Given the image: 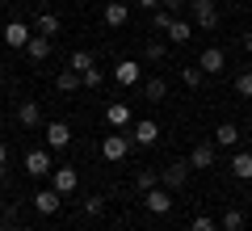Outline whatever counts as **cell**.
Listing matches in <instances>:
<instances>
[{"mask_svg":"<svg viewBox=\"0 0 252 231\" xmlns=\"http://www.w3.org/2000/svg\"><path fill=\"white\" fill-rule=\"evenodd\" d=\"M189 9H193V26H198V30H215L219 26L215 0H189Z\"/></svg>","mask_w":252,"mask_h":231,"instance_id":"obj_1","label":"cell"},{"mask_svg":"<svg viewBox=\"0 0 252 231\" xmlns=\"http://www.w3.org/2000/svg\"><path fill=\"white\" fill-rule=\"evenodd\" d=\"M189 168H193V164H185V160H172L168 168L160 172V185H164V189H181V185L189 181Z\"/></svg>","mask_w":252,"mask_h":231,"instance_id":"obj_2","label":"cell"},{"mask_svg":"<svg viewBox=\"0 0 252 231\" xmlns=\"http://www.w3.org/2000/svg\"><path fill=\"white\" fill-rule=\"evenodd\" d=\"M143 206H147L152 214H168V210H172V189H164V185L147 189V194H143Z\"/></svg>","mask_w":252,"mask_h":231,"instance_id":"obj_3","label":"cell"},{"mask_svg":"<svg viewBox=\"0 0 252 231\" xmlns=\"http://www.w3.org/2000/svg\"><path fill=\"white\" fill-rule=\"evenodd\" d=\"M26 172H30V177H46V172H55V160H51V151L34 147V151L26 156Z\"/></svg>","mask_w":252,"mask_h":231,"instance_id":"obj_4","label":"cell"},{"mask_svg":"<svg viewBox=\"0 0 252 231\" xmlns=\"http://www.w3.org/2000/svg\"><path fill=\"white\" fill-rule=\"evenodd\" d=\"M59 206H63V194H59V189H38V194H34V210L38 214H55V210H59Z\"/></svg>","mask_w":252,"mask_h":231,"instance_id":"obj_5","label":"cell"},{"mask_svg":"<svg viewBox=\"0 0 252 231\" xmlns=\"http://www.w3.org/2000/svg\"><path fill=\"white\" fill-rule=\"evenodd\" d=\"M126 151H130V139L126 134H105V143H101V156L105 160H126Z\"/></svg>","mask_w":252,"mask_h":231,"instance_id":"obj_6","label":"cell"},{"mask_svg":"<svg viewBox=\"0 0 252 231\" xmlns=\"http://www.w3.org/2000/svg\"><path fill=\"white\" fill-rule=\"evenodd\" d=\"M51 185L59 189L63 198H67V194H76V185H80V177H76V168H55V172H51Z\"/></svg>","mask_w":252,"mask_h":231,"instance_id":"obj_7","label":"cell"},{"mask_svg":"<svg viewBox=\"0 0 252 231\" xmlns=\"http://www.w3.org/2000/svg\"><path fill=\"white\" fill-rule=\"evenodd\" d=\"M223 63H227V55L219 51V46H206V51H202V59H198V67L206 71V76H219V71H223Z\"/></svg>","mask_w":252,"mask_h":231,"instance_id":"obj_8","label":"cell"},{"mask_svg":"<svg viewBox=\"0 0 252 231\" xmlns=\"http://www.w3.org/2000/svg\"><path fill=\"white\" fill-rule=\"evenodd\" d=\"M130 139H135L139 147H152V143L160 139V126H156L152 118H143V122H135V134H130Z\"/></svg>","mask_w":252,"mask_h":231,"instance_id":"obj_9","label":"cell"},{"mask_svg":"<svg viewBox=\"0 0 252 231\" xmlns=\"http://www.w3.org/2000/svg\"><path fill=\"white\" fill-rule=\"evenodd\" d=\"M30 26H21V21H9V26H4V42L9 46H17V51H26V42H30Z\"/></svg>","mask_w":252,"mask_h":231,"instance_id":"obj_10","label":"cell"},{"mask_svg":"<svg viewBox=\"0 0 252 231\" xmlns=\"http://www.w3.org/2000/svg\"><path fill=\"white\" fill-rule=\"evenodd\" d=\"M72 143V126L67 122H51L46 126V147H67Z\"/></svg>","mask_w":252,"mask_h":231,"instance_id":"obj_11","label":"cell"},{"mask_svg":"<svg viewBox=\"0 0 252 231\" xmlns=\"http://www.w3.org/2000/svg\"><path fill=\"white\" fill-rule=\"evenodd\" d=\"M126 17H130V9H126L122 0H109V4H105V26H109V30L126 26Z\"/></svg>","mask_w":252,"mask_h":231,"instance_id":"obj_12","label":"cell"},{"mask_svg":"<svg viewBox=\"0 0 252 231\" xmlns=\"http://www.w3.org/2000/svg\"><path fill=\"white\" fill-rule=\"evenodd\" d=\"M231 177L235 181H252V156L248 151H235L231 156Z\"/></svg>","mask_w":252,"mask_h":231,"instance_id":"obj_13","label":"cell"},{"mask_svg":"<svg viewBox=\"0 0 252 231\" xmlns=\"http://www.w3.org/2000/svg\"><path fill=\"white\" fill-rule=\"evenodd\" d=\"M189 164L193 168H210L215 164V143H198V147L189 151Z\"/></svg>","mask_w":252,"mask_h":231,"instance_id":"obj_14","label":"cell"},{"mask_svg":"<svg viewBox=\"0 0 252 231\" xmlns=\"http://www.w3.org/2000/svg\"><path fill=\"white\" fill-rule=\"evenodd\" d=\"M114 80H118V84H139V63H135V59H122V63L114 67Z\"/></svg>","mask_w":252,"mask_h":231,"instance_id":"obj_15","label":"cell"},{"mask_svg":"<svg viewBox=\"0 0 252 231\" xmlns=\"http://www.w3.org/2000/svg\"><path fill=\"white\" fill-rule=\"evenodd\" d=\"M105 122L114 126V131H122V126H130V109H126L122 101H114V105L105 109Z\"/></svg>","mask_w":252,"mask_h":231,"instance_id":"obj_16","label":"cell"},{"mask_svg":"<svg viewBox=\"0 0 252 231\" xmlns=\"http://www.w3.org/2000/svg\"><path fill=\"white\" fill-rule=\"evenodd\" d=\"M17 122H21V126H38V122H42L38 101H21V105H17Z\"/></svg>","mask_w":252,"mask_h":231,"instance_id":"obj_17","label":"cell"},{"mask_svg":"<svg viewBox=\"0 0 252 231\" xmlns=\"http://www.w3.org/2000/svg\"><path fill=\"white\" fill-rule=\"evenodd\" d=\"M26 55H30V59H46V55H51V38H46V34H34V38L26 42Z\"/></svg>","mask_w":252,"mask_h":231,"instance_id":"obj_18","label":"cell"},{"mask_svg":"<svg viewBox=\"0 0 252 231\" xmlns=\"http://www.w3.org/2000/svg\"><path fill=\"white\" fill-rule=\"evenodd\" d=\"M215 143H219V147H235V143H240V126H235V122H223V126L215 131Z\"/></svg>","mask_w":252,"mask_h":231,"instance_id":"obj_19","label":"cell"},{"mask_svg":"<svg viewBox=\"0 0 252 231\" xmlns=\"http://www.w3.org/2000/svg\"><path fill=\"white\" fill-rule=\"evenodd\" d=\"M76 84H84V80H80V71H72V67L55 76V89H59V93H76Z\"/></svg>","mask_w":252,"mask_h":231,"instance_id":"obj_20","label":"cell"},{"mask_svg":"<svg viewBox=\"0 0 252 231\" xmlns=\"http://www.w3.org/2000/svg\"><path fill=\"white\" fill-rule=\"evenodd\" d=\"M168 38H172V42H189V38H193V26H189V21H181V17H172Z\"/></svg>","mask_w":252,"mask_h":231,"instance_id":"obj_21","label":"cell"},{"mask_svg":"<svg viewBox=\"0 0 252 231\" xmlns=\"http://www.w3.org/2000/svg\"><path fill=\"white\" fill-rule=\"evenodd\" d=\"M164 93H168V84H164L160 76H156V80H147V84H143V97H147V101H164Z\"/></svg>","mask_w":252,"mask_h":231,"instance_id":"obj_22","label":"cell"},{"mask_svg":"<svg viewBox=\"0 0 252 231\" xmlns=\"http://www.w3.org/2000/svg\"><path fill=\"white\" fill-rule=\"evenodd\" d=\"M80 80H84V89H101V84H105V71L89 67V71H80Z\"/></svg>","mask_w":252,"mask_h":231,"instance_id":"obj_23","label":"cell"},{"mask_svg":"<svg viewBox=\"0 0 252 231\" xmlns=\"http://www.w3.org/2000/svg\"><path fill=\"white\" fill-rule=\"evenodd\" d=\"M38 34H59V17H55V13H42V17H38Z\"/></svg>","mask_w":252,"mask_h":231,"instance_id":"obj_24","label":"cell"},{"mask_svg":"<svg viewBox=\"0 0 252 231\" xmlns=\"http://www.w3.org/2000/svg\"><path fill=\"white\" fill-rule=\"evenodd\" d=\"M135 185H139V189H143V194H147V189H156V185H160V177H156L152 168H143V172H139V177H135Z\"/></svg>","mask_w":252,"mask_h":231,"instance_id":"obj_25","label":"cell"},{"mask_svg":"<svg viewBox=\"0 0 252 231\" xmlns=\"http://www.w3.org/2000/svg\"><path fill=\"white\" fill-rule=\"evenodd\" d=\"M93 67V51H76L72 55V71H89Z\"/></svg>","mask_w":252,"mask_h":231,"instance_id":"obj_26","label":"cell"},{"mask_svg":"<svg viewBox=\"0 0 252 231\" xmlns=\"http://www.w3.org/2000/svg\"><path fill=\"white\" fill-rule=\"evenodd\" d=\"M223 231H244V214L240 210H227L223 214Z\"/></svg>","mask_w":252,"mask_h":231,"instance_id":"obj_27","label":"cell"},{"mask_svg":"<svg viewBox=\"0 0 252 231\" xmlns=\"http://www.w3.org/2000/svg\"><path fill=\"white\" fill-rule=\"evenodd\" d=\"M235 93H240V97H252V71H240V76H235Z\"/></svg>","mask_w":252,"mask_h":231,"instance_id":"obj_28","label":"cell"},{"mask_svg":"<svg viewBox=\"0 0 252 231\" xmlns=\"http://www.w3.org/2000/svg\"><path fill=\"white\" fill-rule=\"evenodd\" d=\"M101 210H105V198H101V194H89V198H84V214H101Z\"/></svg>","mask_w":252,"mask_h":231,"instance_id":"obj_29","label":"cell"},{"mask_svg":"<svg viewBox=\"0 0 252 231\" xmlns=\"http://www.w3.org/2000/svg\"><path fill=\"white\" fill-rule=\"evenodd\" d=\"M143 55H147L152 63H160L164 55H168V46H164V42H147V46H143Z\"/></svg>","mask_w":252,"mask_h":231,"instance_id":"obj_30","label":"cell"},{"mask_svg":"<svg viewBox=\"0 0 252 231\" xmlns=\"http://www.w3.org/2000/svg\"><path fill=\"white\" fill-rule=\"evenodd\" d=\"M202 76H206L202 67H185V71H181V80H185L189 89H198V84H202Z\"/></svg>","mask_w":252,"mask_h":231,"instance_id":"obj_31","label":"cell"},{"mask_svg":"<svg viewBox=\"0 0 252 231\" xmlns=\"http://www.w3.org/2000/svg\"><path fill=\"white\" fill-rule=\"evenodd\" d=\"M152 26H156V30H168V26H172V13H168V9H156Z\"/></svg>","mask_w":252,"mask_h":231,"instance_id":"obj_32","label":"cell"},{"mask_svg":"<svg viewBox=\"0 0 252 231\" xmlns=\"http://www.w3.org/2000/svg\"><path fill=\"white\" fill-rule=\"evenodd\" d=\"M189 231H219V227H215V223H210V219H206V214H198V219L189 223Z\"/></svg>","mask_w":252,"mask_h":231,"instance_id":"obj_33","label":"cell"},{"mask_svg":"<svg viewBox=\"0 0 252 231\" xmlns=\"http://www.w3.org/2000/svg\"><path fill=\"white\" fill-rule=\"evenodd\" d=\"M164 9H168V13H181V0H164Z\"/></svg>","mask_w":252,"mask_h":231,"instance_id":"obj_34","label":"cell"},{"mask_svg":"<svg viewBox=\"0 0 252 231\" xmlns=\"http://www.w3.org/2000/svg\"><path fill=\"white\" fill-rule=\"evenodd\" d=\"M4 164H9V147H4V143H0V168H4Z\"/></svg>","mask_w":252,"mask_h":231,"instance_id":"obj_35","label":"cell"},{"mask_svg":"<svg viewBox=\"0 0 252 231\" xmlns=\"http://www.w3.org/2000/svg\"><path fill=\"white\" fill-rule=\"evenodd\" d=\"M139 4H143V9H156V4H164V0H139Z\"/></svg>","mask_w":252,"mask_h":231,"instance_id":"obj_36","label":"cell"},{"mask_svg":"<svg viewBox=\"0 0 252 231\" xmlns=\"http://www.w3.org/2000/svg\"><path fill=\"white\" fill-rule=\"evenodd\" d=\"M244 51H248V55H252V34H244Z\"/></svg>","mask_w":252,"mask_h":231,"instance_id":"obj_37","label":"cell"},{"mask_svg":"<svg viewBox=\"0 0 252 231\" xmlns=\"http://www.w3.org/2000/svg\"><path fill=\"white\" fill-rule=\"evenodd\" d=\"M13 231H30V227H13Z\"/></svg>","mask_w":252,"mask_h":231,"instance_id":"obj_38","label":"cell"}]
</instances>
